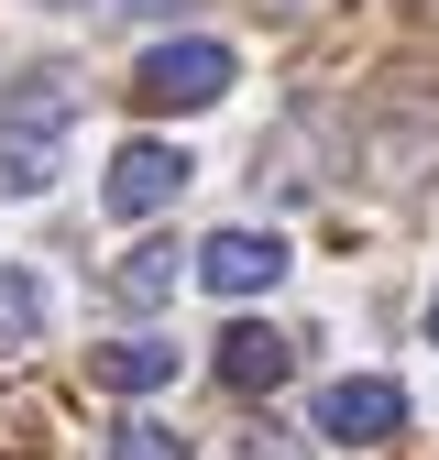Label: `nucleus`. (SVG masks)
Listing matches in <instances>:
<instances>
[{
  "mask_svg": "<svg viewBox=\"0 0 439 460\" xmlns=\"http://www.w3.org/2000/svg\"><path fill=\"white\" fill-rule=\"evenodd\" d=\"M67 132H77V77H12L0 88V198H44L67 176Z\"/></svg>",
  "mask_w": 439,
  "mask_h": 460,
  "instance_id": "nucleus-1",
  "label": "nucleus"
},
{
  "mask_svg": "<svg viewBox=\"0 0 439 460\" xmlns=\"http://www.w3.org/2000/svg\"><path fill=\"white\" fill-rule=\"evenodd\" d=\"M231 44H209V33H176V44H154L143 66H132V99L143 110H220L231 99Z\"/></svg>",
  "mask_w": 439,
  "mask_h": 460,
  "instance_id": "nucleus-2",
  "label": "nucleus"
},
{
  "mask_svg": "<svg viewBox=\"0 0 439 460\" xmlns=\"http://www.w3.org/2000/svg\"><path fill=\"white\" fill-rule=\"evenodd\" d=\"M363 164L384 187H428L439 176V99H384L373 132H363Z\"/></svg>",
  "mask_w": 439,
  "mask_h": 460,
  "instance_id": "nucleus-3",
  "label": "nucleus"
},
{
  "mask_svg": "<svg viewBox=\"0 0 439 460\" xmlns=\"http://www.w3.org/2000/svg\"><path fill=\"white\" fill-rule=\"evenodd\" d=\"M318 438H341V449H384V438H407V384H384V373H341L318 394Z\"/></svg>",
  "mask_w": 439,
  "mask_h": 460,
  "instance_id": "nucleus-4",
  "label": "nucleus"
},
{
  "mask_svg": "<svg viewBox=\"0 0 439 460\" xmlns=\"http://www.w3.org/2000/svg\"><path fill=\"white\" fill-rule=\"evenodd\" d=\"M187 176H198V164H187L176 143H154V132H143V143L110 154V187H99V198H110V219H154V208H176Z\"/></svg>",
  "mask_w": 439,
  "mask_h": 460,
  "instance_id": "nucleus-5",
  "label": "nucleus"
},
{
  "mask_svg": "<svg viewBox=\"0 0 439 460\" xmlns=\"http://www.w3.org/2000/svg\"><path fill=\"white\" fill-rule=\"evenodd\" d=\"M274 274H286V242H274V230H209L198 242V285L209 296H264Z\"/></svg>",
  "mask_w": 439,
  "mask_h": 460,
  "instance_id": "nucleus-6",
  "label": "nucleus"
},
{
  "mask_svg": "<svg viewBox=\"0 0 439 460\" xmlns=\"http://www.w3.org/2000/svg\"><path fill=\"white\" fill-rule=\"evenodd\" d=\"M297 373V340L286 329H231V340H220V384H231V394H274V384H286Z\"/></svg>",
  "mask_w": 439,
  "mask_h": 460,
  "instance_id": "nucleus-7",
  "label": "nucleus"
},
{
  "mask_svg": "<svg viewBox=\"0 0 439 460\" xmlns=\"http://www.w3.org/2000/svg\"><path fill=\"white\" fill-rule=\"evenodd\" d=\"M88 384H110V394H154V384H176V340H154V329L110 340V351H88Z\"/></svg>",
  "mask_w": 439,
  "mask_h": 460,
  "instance_id": "nucleus-8",
  "label": "nucleus"
},
{
  "mask_svg": "<svg viewBox=\"0 0 439 460\" xmlns=\"http://www.w3.org/2000/svg\"><path fill=\"white\" fill-rule=\"evenodd\" d=\"M176 274H187V263H176V242H132L121 263H110V307H132V318H154L165 296H176Z\"/></svg>",
  "mask_w": 439,
  "mask_h": 460,
  "instance_id": "nucleus-9",
  "label": "nucleus"
},
{
  "mask_svg": "<svg viewBox=\"0 0 439 460\" xmlns=\"http://www.w3.org/2000/svg\"><path fill=\"white\" fill-rule=\"evenodd\" d=\"M44 340V285L22 263H0V351H33Z\"/></svg>",
  "mask_w": 439,
  "mask_h": 460,
  "instance_id": "nucleus-10",
  "label": "nucleus"
},
{
  "mask_svg": "<svg viewBox=\"0 0 439 460\" xmlns=\"http://www.w3.org/2000/svg\"><path fill=\"white\" fill-rule=\"evenodd\" d=\"M110 460H187V438H176V428H154V417H132L121 438H110Z\"/></svg>",
  "mask_w": 439,
  "mask_h": 460,
  "instance_id": "nucleus-11",
  "label": "nucleus"
},
{
  "mask_svg": "<svg viewBox=\"0 0 439 460\" xmlns=\"http://www.w3.org/2000/svg\"><path fill=\"white\" fill-rule=\"evenodd\" d=\"M242 460H308V449H297V438H274V428H253V438H242Z\"/></svg>",
  "mask_w": 439,
  "mask_h": 460,
  "instance_id": "nucleus-12",
  "label": "nucleus"
},
{
  "mask_svg": "<svg viewBox=\"0 0 439 460\" xmlns=\"http://www.w3.org/2000/svg\"><path fill=\"white\" fill-rule=\"evenodd\" d=\"M110 12H132V22H176L187 0H110Z\"/></svg>",
  "mask_w": 439,
  "mask_h": 460,
  "instance_id": "nucleus-13",
  "label": "nucleus"
},
{
  "mask_svg": "<svg viewBox=\"0 0 439 460\" xmlns=\"http://www.w3.org/2000/svg\"><path fill=\"white\" fill-rule=\"evenodd\" d=\"M428 340H439V285H428Z\"/></svg>",
  "mask_w": 439,
  "mask_h": 460,
  "instance_id": "nucleus-14",
  "label": "nucleus"
},
{
  "mask_svg": "<svg viewBox=\"0 0 439 460\" xmlns=\"http://www.w3.org/2000/svg\"><path fill=\"white\" fill-rule=\"evenodd\" d=\"M44 12H77V0H44Z\"/></svg>",
  "mask_w": 439,
  "mask_h": 460,
  "instance_id": "nucleus-15",
  "label": "nucleus"
}]
</instances>
